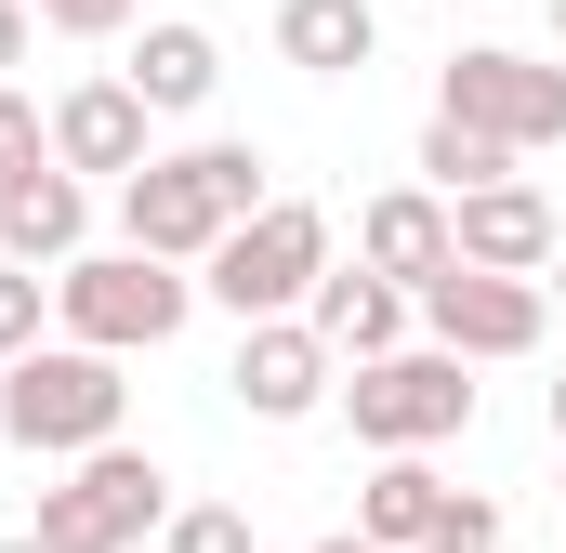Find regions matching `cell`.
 <instances>
[{
    "label": "cell",
    "instance_id": "cell-14",
    "mask_svg": "<svg viewBox=\"0 0 566 553\" xmlns=\"http://www.w3.org/2000/svg\"><path fill=\"white\" fill-rule=\"evenodd\" d=\"M448 251H461V238H448V198H434V185H382V198L356 211V264H382L396 290H422Z\"/></svg>",
    "mask_w": 566,
    "mask_h": 553
},
{
    "label": "cell",
    "instance_id": "cell-9",
    "mask_svg": "<svg viewBox=\"0 0 566 553\" xmlns=\"http://www.w3.org/2000/svg\"><path fill=\"white\" fill-rule=\"evenodd\" d=\"M329 369H343V356L316 343V316H251V330H238V409H251V421L329 409V396H343Z\"/></svg>",
    "mask_w": 566,
    "mask_h": 553
},
{
    "label": "cell",
    "instance_id": "cell-10",
    "mask_svg": "<svg viewBox=\"0 0 566 553\" xmlns=\"http://www.w3.org/2000/svg\"><path fill=\"white\" fill-rule=\"evenodd\" d=\"M448 238H461V264H501V276H541L554 264V198L527 185V171H501V185H461L448 198Z\"/></svg>",
    "mask_w": 566,
    "mask_h": 553
},
{
    "label": "cell",
    "instance_id": "cell-5",
    "mask_svg": "<svg viewBox=\"0 0 566 553\" xmlns=\"http://www.w3.org/2000/svg\"><path fill=\"white\" fill-rule=\"evenodd\" d=\"M343 421H356V448H448V435L474 421V356H448V343L356 356V383H343Z\"/></svg>",
    "mask_w": 566,
    "mask_h": 553
},
{
    "label": "cell",
    "instance_id": "cell-27",
    "mask_svg": "<svg viewBox=\"0 0 566 553\" xmlns=\"http://www.w3.org/2000/svg\"><path fill=\"white\" fill-rule=\"evenodd\" d=\"M0 553H53V541H40V528H27V541H0Z\"/></svg>",
    "mask_w": 566,
    "mask_h": 553
},
{
    "label": "cell",
    "instance_id": "cell-21",
    "mask_svg": "<svg viewBox=\"0 0 566 553\" xmlns=\"http://www.w3.org/2000/svg\"><path fill=\"white\" fill-rule=\"evenodd\" d=\"M27 343H40V264H13V251H0V369H13Z\"/></svg>",
    "mask_w": 566,
    "mask_h": 553
},
{
    "label": "cell",
    "instance_id": "cell-16",
    "mask_svg": "<svg viewBox=\"0 0 566 553\" xmlns=\"http://www.w3.org/2000/svg\"><path fill=\"white\" fill-rule=\"evenodd\" d=\"M277 53L303 80H356V66L382 53V13H369V0H277Z\"/></svg>",
    "mask_w": 566,
    "mask_h": 553
},
{
    "label": "cell",
    "instance_id": "cell-20",
    "mask_svg": "<svg viewBox=\"0 0 566 553\" xmlns=\"http://www.w3.org/2000/svg\"><path fill=\"white\" fill-rule=\"evenodd\" d=\"M514 528H501V501H474V488H448V514H434V541L422 553H501Z\"/></svg>",
    "mask_w": 566,
    "mask_h": 553
},
{
    "label": "cell",
    "instance_id": "cell-2",
    "mask_svg": "<svg viewBox=\"0 0 566 553\" xmlns=\"http://www.w3.org/2000/svg\"><path fill=\"white\" fill-rule=\"evenodd\" d=\"M119 421H133V383H119L106 343H27V356L0 369V435H13L27 461H80V448H106Z\"/></svg>",
    "mask_w": 566,
    "mask_h": 553
},
{
    "label": "cell",
    "instance_id": "cell-18",
    "mask_svg": "<svg viewBox=\"0 0 566 553\" xmlns=\"http://www.w3.org/2000/svg\"><path fill=\"white\" fill-rule=\"evenodd\" d=\"M501 171H514V145L434 106V133H422V185H434V198H461V185H501Z\"/></svg>",
    "mask_w": 566,
    "mask_h": 553
},
{
    "label": "cell",
    "instance_id": "cell-3",
    "mask_svg": "<svg viewBox=\"0 0 566 553\" xmlns=\"http://www.w3.org/2000/svg\"><path fill=\"white\" fill-rule=\"evenodd\" d=\"M53 316H66V343H106V356H158L185 316H198V276L158 264V251H66L53 264Z\"/></svg>",
    "mask_w": 566,
    "mask_h": 553
},
{
    "label": "cell",
    "instance_id": "cell-7",
    "mask_svg": "<svg viewBox=\"0 0 566 553\" xmlns=\"http://www.w3.org/2000/svg\"><path fill=\"white\" fill-rule=\"evenodd\" d=\"M422 303V343H448V356H474V369H501V356H541L554 343V290L541 276H501V264H448L409 290Z\"/></svg>",
    "mask_w": 566,
    "mask_h": 553
},
{
    "label": "cell",
    "instance_id": "cell-15",
    "mask_svg": "<svg viewBox=\"0 0 566 553\" xmlns=\"http://www.w3.org/2000/svg\"><path fill=\"white\" fill-rule=\"evenodd\" d=\"M119 80H133L158 119H198V106L224 93V40H211V27H185V13H158V27L133 40V66H119Z\"/></svg>",
    "mask_w": 566,
    "mask_h": 553
},
{
    "label": "cell",
    "instance_id": "cell-28",
    "mask_svg": "<svg viewBox=\"0 0 566 553\" xmlns=\"http://www.w3.org/2000/svg\"><path fill=\"white\" fill-rule=\"evenodd\" d=\"M554 448H566V383H554Z\"/></svg>",
    "mask_w": 566,
    "mask_h": 553
},
{
    "label": "cell",
    "instance_id": "cell-8",
    "mask_svg": "<svg viewBox=\"0 0 566 553\" xmlns=\"http://www.w3.org/2000/svg\"><path fill=\"white\" fill-rule=\"evenodd\" d=\"M434 106H448V119H474V133H501L514 158H527V145H566V66L501 53V40H488V53H461V66H448V93H434Z\"/></svg>",
    "mask_w": 566,
    "mask_h": 553
},
{
    "label": "cell",
    "instance_id": "cell-29",
    "mask_svg": "<svg viewBox=\"0 0 566 553\" xmlns=\"http://www.w3.org/2000/svg\"><path fill=\"white\" fill-rule=\"evenodd\" d=\"M554 40H566V0H554Z\"/></svg>",
    "mask_w": 566,
    "mask_h": 553
},
{
    "label": "cell",
    "instance_id": "cell-24",
    "mask_svg": "<svg viewBox=\"0 0 566 553\" xmlns=\"http://www.w3.org/2000/svg\"><path fill=\"white\" fill-rule=\"evenodd\" d=\"M27 27H40V13H27V0H0V80L27 66Z\"/></svg>",
    "mask_w": 566,
    "mask_h": 553
},
{
    "label": "cell",
    "instance_id": "cell-19",
    "mask_svg": "<svg viewBox=\"0 0 566 553\" xmlns=\"http://www.w3.org/2000/svg\"><path fill=\"white\" fill-rule=\"evenodd\" d=\"M158 553H251V514H238V501H171Z\"/></svg>",
    "mask_w": 566,
    "mask_h": 553
},
{
    "label": "cell",
    "instance_id": "cell-25",
    "mask_svg": "<svg viewBox=\"0 0 566 553\" xmlns=\"http://www.w3.org/2000/svg\"><path fill=\"white\" fill-rule=\"evenodd\" d=\"M316 553H382V541H369V528H343V541H316Z\"/></svg>",
    "mask_w": 566,
    "mask_h": 553
},
{
    "label": "cell",
    "instance_id": "cell-17",
    "mask_svg": "<svg viewBox=\"0 0 566 553\" xmlns=\"http://www.w3.org/2000/svg\"><path fill=\"white\" fill-rule=\"evenodd\" d=\"M434 514H448V474H434L422 448H382V474H369L356 528H369L382 553H422V541H434Z\"/></svg>",
    "mask_w": 566,
    "mask_h": 553
},
{
    "label": "cell",
    "instance_id": "cell-23",
    "mask_svg": "<svg viewBox=\"0 0 566 553\" xmlns=\"http://www.w3.org/2000/svg\"><path fill=\"white\" fill-rule=\"evenodd\" d=\"M40 27H66V40H119L133 27V0H27Z\"/></svg>",
    "mask_w": 566,
    "mask_h": 553
},
{
    "label": "cell",
    "instance_id": "cell-6",
    "mask_svg": "<svg viewBox=\"0 0 566 553\" xmlns=\"http://www.w3.org/2000/svg\"><path fill=\"white\" fill-rule=\"evenodd\" d=\"M171 528V474L145 461V448H80L66 461V488H40V541L53 553H133V541H158Z\"/></svg>",
    "mask_w": 566,
    "mask_h": 553
},
{
    "label": "cell",
    "instance_id": "cell-13",
    "mask_svg": "<svg viewBox=\"0 0 566 553\" xmlns=\"http://www.w3.org/2000/svg\"><path fill=\"white\" fill-rule=\"evenodd\" d=\"M303 316H316V343L356 369V356H396V330H409V290L382 264H329L316 290H303Z\"/></svg>",
    "mask_w": 566,
    "mask_h": 553
},
{
    "label": "cell",
    "instance_id": "cell-22",
    "mask_svg": "<svg viewBox=\"0 0 566 553\" xmlns=\"http://www.w3.org/2000/svg\"><path fill=\"white\" fill-rule=\"evenodd\" d=\"M27 158H53V106H27V93L0 80V185H13Z\"/></svg>",
    "mask_w": 566,
    "mask_h": 553
},
{
    "label": "cell",
    "instance_id": "cell-1",
    "mask_svg": "<svg viewBox=\"0 0 566 553\" xmlns=\"http://www.w3.org/2000/svg\"><path fill=\"white\" fill-rule=\"evenodd\" d=\"M264 198H277V185H264V145L211 133V145H171V158L119 171V238L158 251V264H211V238L251 225Z\"/></svg>",
    "mask_w": 566,
    "mask_h": 553
},
{
    "label": "cell",
    "instance_id": "cell-26",
    "mask_svg": "<svg viewBox=\"0 0 566 553\" xmlns=\"http://www.w3.org/2000/svg\"><path fill=\"white\" fill-rule=\"evenodd\" d=\"M541 290H554V303H566V238H554V264H541Z\"/></svg>",
    "mask_w": 566,
    "mask_h": 553
},
{
    "label": "cell",
    "instance_id": "cell-4",
    "mask_svg": "<svg viewBox=\"0 0 566 553\" xmlns=\"http://www.w3.org/2000/svg\"><path fill=\"white\" fill-rule=\"evenodd\" d=\"M329 276V211L316 198H264L251 225H224L211 238V264H198V290L251 330V316H303V290Z\"/></svg>",
    "mask_w": 566,
    "mask_h": 553
},
{
    "label": "cell",
    "instance_id": "cell-11",
    "mask_svg": "<svg viewBox=\"0 0 566 553\" xmlns=\"http://www.w3.org/2000/svg\"><path fill=\"white\" fill-rule=\"evenodd\" d=\"M145 119H158V106H145L133 80H66V93H53V158L119 185V171H145V158H158V145H145Z\"/></svg>",
    "mask_w": 566,
    "mask_h": 553
},
{
    "label": "cell",
    "instance_id": "cell-12",
    "mask_svg": "<svg viewBox=\"0 0 566 553\" xmlns=\"http://www.w3.org/2000/svg\"><path fill=\"white\" fill-rule=\"evenodd\" d=\"M80 238H93V171L27 158V171L0 185V251H13V264H66Z\"/></svg>",
    "mask_w": 566,
    "mask_h": 553
}]
</instances>
